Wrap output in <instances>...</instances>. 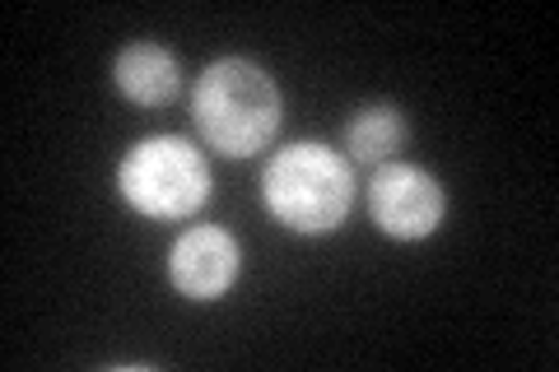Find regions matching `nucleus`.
<instances>
[{"mask_svg": "<svg viewBox=\"0 0 559 372\" xmlns=\"http://www.w3.org/2000/svg\"><path fill=\"white\" fill-rule=\"evenodd\" d=\"M191 121L205 135V145L224 158H252L280 135L285 98L257 61L224 57L205 65V75L191 88Z\"/></svg>", "mask_w": 559, "mask_h": 372, "instance_id": "nucleus-1", "label": "nucleus"}, {"mask_svg": "<svg viewBox=\"0 0 559 372\" xmlns=\"http://www.w3.org/2000/svg\"><path fill=\"white\" fill-rule=\"evenodd\" d=\"M261 201H266L271 219L285 224L289 233L326 238L355 209V168L336 149L299 140V145L280 149L266 164Z\"/></svg>", "mask_w": 559, "mask_h": 372, "instance_id": "nucleus-2", "label": "nucleus"}, {"mask_svg": "<svg viewBox=\"0 0 559 372\" xmlns=\"http://www.w3.org/2000/svg\"><path fill=\"white\" fill-rule=\"evenodd\" d=\"M117 187L145 219H187L210 201L205 154L182 135H150L131 145L117 168Z\"/></svg>", "mask_w": 559, "mask_h": 372, "instance_id": "nucleus-3", "label": "nucleus"}, {"mask_svg": "<svg viewBox=\"0 0 559 372\" xmlns=\"http://www.w3.org/2000/svg\"><path fill=\"white\" fill-rule=\"evenodd\" d=\"M369 215L388 238L415 242L443 224V187L419 164H378L369 177Z\"/></svg>", "mask_w": 559, "mask_h": 372, "instance_id": "nucleus-4", "label": "nucleus"}, {"mask_svg": "<svg viewBox=\"0 0 559 372\" xmlns=\"http://www.w3.org/2000/svg\"><path fill=\"white\" fill-rule=\"evenodd\" d=\"M238 271H242V247L229 228H215V224L187 228L168 252L173 289L191 298V303H215V298H224L234 289Z\"/></svg>", "mask_w": 559, "mask_h": 372, "instance_id": "nucleus-5", "label": "nucleus"}, {"mask_svg": "<svg viewBox=\"0 0 559 372\" xmlns=\"http://www.w3.org/2000/svg\"><path fill=\"white\" fill-rule=\"evenodd\" d=\"M112 80L131 103H140V108H164V103L178 98L182 70H178V57H173L168 47L131 43V47H121V57L112 65Z\"/></svg>", "mask_w": 559, "mask_h": 372, "instance_id": "nucleus-6", "label": "nucleus"}, {"mask_svg": "<svg viewBox=\"0 0 559 372\" xmlns=\"http://www.w3.org/2000/svg\"><path fill=\"white\" fill-rule=\"evenodd\" d=\"M406 145V117L388 103H378V108H364L355 121L345 127V149L355 164H392L396 149Z\"/></svg>", "mask_w": 559, "mask_h": 372, "instance_id": "nucleus-7", "label": "nucleus"}]
</instances>
